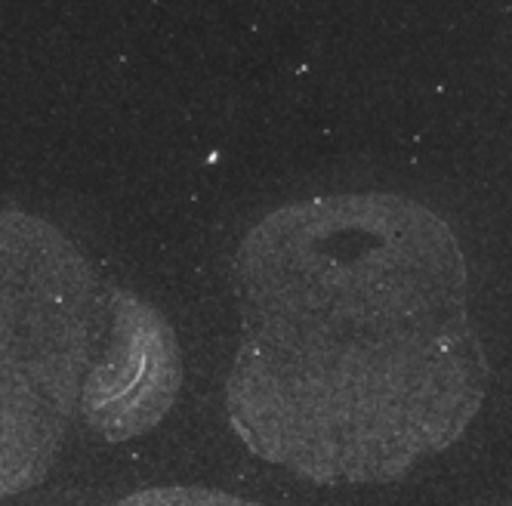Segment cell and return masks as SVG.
Listing matches in <instances>:
<instances>
[{
  "mask_svg": "<svg viewBox=\"0 0 512 506\" xmlns=\"http://www.w3.org/2000/svg\"><path fill=\"white\" fill-rule=\"evenodd\" d=\"M466 284L451 226L405 195L272 210L235 257L238 439L318 485L395 482L454 445L488 386Z\"/></svg>",
  "mask_w": 512,
  "mask_h": 506,
  "instance_id": "cell-1",
  "label": "cell"
},
{
  "mask_svg": "<svg viewBox=\"0 0 512 506\" xmlns=\"http://www.w3.org/2000/svg\"><path fill=\"white\" fill-rule=\"evenodd\" d=\"M93 294L90 266L62 232L0 210V494L38 479L62 439L84 389Z\"/></svg>",
  "mask_w": 512,
  "mask_h": 506,
  "instance_id": "cell-2",
  "label": "cell"
},
{
  "mask_svg": "<svg viewBox=\"0 0 512 506\" xmlns=\"http://www.w3.org/2000/svg\"><path fill=\"white\" fill-rule=\"evenodd\" d=\"M105 352L84 380L81 408L108 439L139 436L155 426L179 389V352L161 315L124 291L99 306Z\"/></svg>",
  "mask_w": 512,
  "mask_h": 506,
  "instance_id": "cell-3",
  "label": "cell"
}]
</instances>
